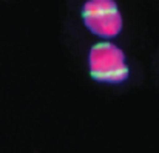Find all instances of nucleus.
I'll return each mask as SVG.
<instances>
[{
  "mask_svg": "<svg viewBox=\"0 0 159 153\" xmlns=\"http://www.w3.org/2000/svg\"><path fill=\"white\" fill-rule=\"evenodd\" d=\"M80 16L87 30L101 39H113L124 28L116 0H87L82 5Z\"/></svg>",
  "mask_w": 159,
  "mask_h": 153,
  "instance_id": "2",
  "label": "nucleus"
},
{
  "mask_svg": "<svg viewBox=\"0 0 159 153\" xmlns=\"http://www.w3.org/2000/svg\"><path fill=\"white\" fill-rule=\"evenodd\" d=\"M88 71L96 82L119 85L130 76L125 53L111 42L94 44L88 51Z\"/></svg>",
  "mask_w": 159,
  "mask_h": 153,
  "instance_id": "1",
  "label": "nucleus"
}]
</instances>
